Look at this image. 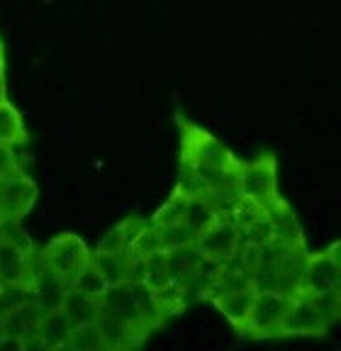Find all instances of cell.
<instances>
[{
  "label": "cell",
  "mask_w": 341,
  "mask_h": 351,
  "mask_svg": "<svg viewBox=\"0 0 341 351\" xmlns=\"http://www.w3.org/2000/svg\"><path fill=\"white\" fill-rule=\"evenodd\" d=\"M176 125L181 132V164L178 186L186 195H207L217 188H237L242 159L234 156L217 137L178 112Z\"/></svg>",
  "instance_id": "6da1fadb"
},
{
  "label": "cell",
  "mask_w": 341,
  "mask_h": 351,
  "mask_svg": "<svg viewBox=\"0 0 341 351\" xmlns=\"http://www.w3.org/2000/svg\"><path fill=\"white\" fill-rule=\"evenodd\" d=\"M336 252H339V244L334 241L329 249H322L317 254H305L297 291H303L310 298H322V295H331V293H339L341 261Z\"/></svg>",
  "instance_id": "7a4b0ae2"
},
{
  "label": "cell",
  "mask_w": 341,
  "mask_h": 351,
  "mask_svg": "<svg viewBox=\"0 0 341 351\" xmlns=\"http://www.w3.org/2000/svg\"><path fill=\"white\" fill-rule=\"evenodd\" d=\"M292 293L275 291V288H256L251 313H249L247 327L242 337L251 339H273L281 332V322L290 305Z\"/></svg>",
  "instance_id": "3957f363"
},
{
  "label": "cell",
  "mask_w": 341,
  "mask_h": 351,
  "mask_svg": "<svg viewBox=\"0 0 341 351\" xmlns=\"http://www.w3.org/2000/svg\"><path fill=\"white\" fill-rule=\"evenodd\" d=\"M90 256H93V252L88 249V244L78 234H73V232L56 234L54 239H49V244L45 247V254H42L47 269L66 285V288L73 283L78 271L90 261Z\"/></svg>",
  "instance_id": "277c9868"
},
{
  "label": "cell",
  "mask_w": 341,
  "mask_h": 351,
  "mask_svg": "<svg viewBox=\"0 0 341 351\" xmlns=\"http://www.w3.org/2000/svg\"><path fill=\"white\" fill-rule=\"evenodd\" d=\"M237 191L239 195H249L259 200L261 205L273 203L278 193V159L275 154H259L253 161H244L242 171L237 173Z\"/></svg>",
  "instance_id": "5b68a950"
},
{
  "label": "cell",
  "mask_w": 341,
  "mask_h": 351,
  "mask_svg": "<svg viewBox=\"0 0 341 351\" xmlns=\"http://www.w3.org/2000/svg\"><path fill=\"white\" fill-rule=\"evenodd\" d=\"M193 249L203 258V263H212V266L225 263L227 266L239 252V230L227 219V215H220L212 225L195 234Z\"/></svg>",
  "instance_id": "8992f818"
},
{
  "label": "cell",
  "mask_w": 341,
  "mask_h": 351,
  "mask_svg": "<svg viewBox=\"0 0 341 351\" xmlns=\"http://www.w3.org/2000/svg\"><path fill=\"white\" fill-rule=\"evenodd\" d=\"M37 183L23 169L10 171L0 178V210L5 222L20 225L37 203Z\"/></svg>",
  "instance_id": "52a82bcc"
},
{
  "label": "cell",
  "mask_w": 341,
  "mask_h": 351,
  "mask_svg": "<svg viewBox=\"0 0 341 351\" xmlns=\"http://www.w3.org/2000/svg\"><path fill=\"white\" fill-rule=\"evenodd\" d=\"M327 329L329 324L322 317L312 298L305 295L303 291H292L278 337H322L327 335Z\"/></svg>",
  "instance_id": "ba28073f"
},
{
  "label": "cell",
  "mask_w": 341,
  "mask_h": 351,
  "mask_svg": "<svg viewBox=\"0 0 341 351\" xmlns=\"http://www.w3.org/2000/svg\"><path fill=\"white\" fill-rule=\"evenodd\" d=\"M266 215L273 222V232H275V244H281L286 249L292 252H305V232L300 219H297L292 205L288 203L286 197L278 195L273 203L266 205Z\"/></svg>",
  "instance_id": "9c48e42d"
},
{
  "label": "cell",
  "mask_w": 341,
  "mask_h": 351,
  "mask_svg": "<svg viewBox=\"0 0 341 351\" xmlns=\"http://www.w3.org/2000/svg\"><path fill=\"white\" fill-rule=\"evenodd\" d=\"M32 254L12 241L0 239V280L5 288L32 285Z\"/></svg>",
  "instance_id": "30bf717a"
},
{
  "label": "cell",
  "mask_w": 341,
  "mask_h": 351,
  "mask_svg": "<svg viewBox=\"0 0 341 351\" xmlns=\"http://www.w3.org/2000/svg\"><path fill=\"white\" fill-rule=\"evenodd\" d=\"M66 285L61 283L47 263L34 266V254H32V302L42 310V313H56L66 295Z\"/></svg>",
  "instance_id": "8fae6325"
},
{
  "label": "cell",
  "mask_w": 341,
  "mask_h": 351,
  "mask_svg": "<svg viewBox=\"0 0 341 351\" xmlns=\"http://www.w3.org/2000/svg\"><path fill=\"white\" fill-rule=\"evenodd\" d=\"M253 295H256V285H249V288H239V291L210 298V302L225 315V319L237 329L239 335H244V327H247L249 313H251L253 305Z\"/></svg>",
  "instance_id": "7c38bea8"
},
{
  "label": "cell",
  "mask_w": 341,
  "mask_h": 351,
  "mask_svg": "<svg viewBox=\"0 0 341 351\" xmlns=\"http://www.w3.org/2000/svg\"><path fill=\"white\" fill-rule=\"evenodd\" d=\"M64 317L73 324V327H81V324H93L100 319V300L95 298L83 295V293H76L68 288L66 295H64V302L59 307Z\"/></svg>",
  "instance_id": "4fadbf2b"
},
{
  "label": "cell",
  "mask_w": 341,
  "mask_h": 351,
  "mask_svg": "<svg viewBox=\"0 0 341 351\" xmlns=\"http://www.w3.org/2000/svg\"><path fill=\"white\" fill-rule=\"evenodd\" d=\"M71 332H73V324L64 317L61 310H56V313L42 315L37 329H34V337H37L47 349H54V346L66 344V341L71 339Z\"/></svg>",
  "instance_id": "5bb4252c"
},
{
  "label": "cell",
  "mask_w": 341,
  "mask_h": 351,
  "mask_svg": "<svg viewBox=\"0 0 341 351\" xmlns=\"http://www.w3.org/2000/svg\"><path fill=\"white\" fill-rule=\"evenodd\" d=\"M27 139L29 134H27V127H25L23 112L10 100H3L0 103V144L23 147V144H27Z\"/></svg>",
  "instance_id": "9a60e30c"
},
{
  "label": "cell",
  "mask_w": 341,
  "mask_h": 351,
  "mask_svg": "<svg viewBox=\"0 0 341 351\" xmlns=\"http://www.w3.org/2000/svg\"><path fill=\"white\" fill-rule=\"evenodd\" d=\"M144 222H147V219H142V217L122 219L120 225H115L103 239L98 241V249H95V252L98 254H125L127 247H129V241L134 239V234L144 227Z\"/></svg>",
  "instance_id": "2e32d148"
},
{
  "label": "cell",
  "mask_w": 341,
  "mask_h": 351,
  "mask_svg": "<svg viewBox=\"0 0 341 351\" xmlns=\"http://www.w3.org/2000/svg\"><path fill=\"white\" fill-rule=\"evenodd\" d=\"M93 263L108 288H115V285H122L129 280V258L125 254L93 252Z\"/></svg>",
  "instance_id": "e0dca14e"
},
{
  "label": "cell",
  "mask_w": 341,
  "mask_h": 351,
  "mask_svg": "<svg viewBox=\"0 0 341 351\" xmlns=\"http://www.w3.org/2000/svg\"><path fill=\"white\" fill-rule=\"evenodd\" d=\"M186 203L188 195L181 191V188H173V193L168 195L164 205L151 215L149 225H154L156 230H166V227H176L183 225V215H186Z\"/></svg>",
  "instance_id": "ac0fdd59"
},
{
  "label": "cell",
  "mask_w": 341,
  "mask_h": 351,
  "mask_svg": "<svg viewBox=\"0 0 341 351\" xmlns=\"http://www.w3.org/2000/svg\"><path fill=\"white\" fill-rule=\"evenodd\" d=\"M220 215L215 213V208L210 205V200L205 195H188L186 203V215H183V225L193 234H200L207 225H212Z\"/></svg>",
  "instance_id": "d6986e66"
},
{
  "label": "cell",
  "mask_w": 341,
  "mask_h": 351,
  "mask_svg": "<svg viewBox=\"0 0 341 351\" xmlns=\"http://www.w3.org/2000/svg\"><path fill=\"white\" fill-rule=\"evenodd\" d=\"M161 252V237H159V230L154 225H149L144 222L142 230L134 234V239L129 241V247H127L125 256L129 261H147L151 258L154 254Z\"/></svg>",
  "instance_id": "ffe728a7"
},
{
  "label": "cell",
  "mask_w": 341,
  "mask_h": 351,
  "mask_svg": "<svg viewBox=\"0 0 341 351\" xmlns=\"http://www.w3.org/2000/svg\"><path fill=\"white\" fill-rule=\"evenodd\" d=\"M270 244H275V232H273V222H270V217L266 213L239 232V247L266 249Z\"/></svg>",
  "instance_id": "44dd1931"
},
{
  "label": "cell",
  "mask_w": 341,
  "mask_h": 351,
  "mask_svg": "<svg viewBox=\"0 0 341 351\" xmlns=\"http://www.w3.org/2000/svg\"><path fill=\"white\" fill-rule=\"evenodd\" d=\"M166 261H168V271L170 278H173V285H181L186 280V276L195 274L200 269L203 258L195 254L193 247L186 249H173V252H166Z\"/></svg>",
  "instance_id": "7402d4cb"
},
{
  "label": "cell",
  "mask_w": 341,
  "mask_h": 351,
  "mask_svg": "<svg viewBox=\"0 0 341 351\" xmlns=\"http://www.w3.org/2000/svg\"><path fill=\"white\" fill-rule=\"evenodd\" d=\"M68 288L76 293H83V295H88V298H95V300H100V298L108 293V285L100 278L98 269H95V263H93V256H90V261L78 271V276L73 278V283L68 285Z\"/></svg>",
  "instance_id": "603a6c76"
},
{
  "label": "cell",
  "mask_w": 341,
  "mask_h": 351,
  "mask_svg": "<svg viewBox=\"0 0 341 351\" xmlns=\"http://www.w3.org/2000/svg\"><path fill=\"white\" fill-rule=\"evenodd\" d=\"M264 213H266V208L259 200H253V197H249V195H239L237 200H234V205L229 208V213H227V219L242 232L244 227H249L253 219H259Z\"/></svg>",
  "instance_id": "cb8c5ba5"
},
{
  "label": "cell",
  "mask_w": 341,
  "mask_h": 351,
  "mask_svg": "<svg viewBox=\"0 0 341 351\" xmlns=\"http://www.w3.org/2000/svg\"><path fill=\"white\" fill-rule=\"evenodd\" d=\"M73 351H93L98 346L105 344L103 339V329H100L98 322L93 324H81V327H73L71 339H68Z\"/></svg>",
  "instance_id": "d4e9b609"
},
{
  "label": "cell",
  "mask_w": 341,
  "mask_h": 351,
  "mask_svg": "<svg viewBox=\"0 0 341 351\" xmlns=\"http://www.w3.org/2000/svg\"><path fill=\"white\" fill-rule=\"evenodd\" d=\"M159 237H161V252H173V249L193 247V241H195V234L188 230L186 225H176V227L159 230Z\"/></svg>",
  "instance_id": "484cf974"
},
{
  "label": "cell",
  "mask_w": 341,
  "mask_h": 351,
  "mask_svg": "<svg viewBox=\"0 0 341 351\" xmlns=\"http://www.w3.org/2000/svg\"><path fill=\"white\" fill-rule=\"evenodd\" d=\"M20 169L15 159V147H8V144H0V178L8 176L10 171Z\"/></svg>",
  "instance_id": "4316f807"
},
{
  "label": "cell",
  "mask_w": 341,
  "mask_h": 351,
  "mask_svg": "<svg viewBox=\"0 0 341 351\" xmlns=\"http://www.w3.org/2000/svg\"><path fill=\"white\" fill-rule=\"evenodd\" d=\"M8 100V69H5V42L0 37V103Z\"/></svg>",
  "instance_id": "83f0119b"
},
{
  "label": "cell",
  "mask_w": 341,
  "mask_h": 351,
  "mask_svg": "<svg viewBox=\"0 0 341 351\" xmlns=\"http://www.w3.org/2000/svg\"><path fill=\"white\" fill-rule=\"evenodd\" d=\"M0 351H25V339L10 335H0Z\"/></svg>",
  "instance_id": "f1b7e54d"
},
{
  "label": "cell",
  "mask_w": 341,
  "mask_h": 351,
  "mask_svg": "<svg viewBox=\"0 0 341 351\" xmlns=\"http://www.w3.org/2000/svg\"><path fill=\"white\" fill-rule=\"evenodd\" d=\"M25 351H47V346L37 337H29V339H25Z\"/></svg>",
  "instance_id": "f546056e"
},
{
  "label": "cell",
  "mask_w": 341,
  "mask_h": 351,
  "mask_svg": "<svg viewBox=\"0 0 341 351\" xmlns=\"http://www.w3.org/2000/svg\"><path fill=\"white\" fill-rule=\"evenodd\" d=\"M47 351H73V349H71V344H68V341H66V344L54 346V349H47Z\"/></svg>",
  "instance_id": "4dcf8cb0"
},
{
  "label": "cell",
  "mask_w": 341,
  "mask_h": 351,
  "mask_svg": "<svg viewBox=\"0 0 341 351\" xmlns=\"http://www.w3.org/2000/svg\"><path fill=\"white\" fill-rule=\"evenodd\" d=\"M93 351H120V349H115V346H108V344H103V346H98V349H93Z\"/></svg>",
  "instance_id": "1f68e13d"
},
{
  "label": "cell",
  "mask_w": 341,
  "mask_h": 351,
  "mask_svg": "<svg viewBox=\"0 0 341 351\" xmlns=\"http://www.w3.org/2000/svg\"><path fill=\"white\" fill-rule=\"evenodd\" d=\"M5 225V217H3V210H0V227Z\"/></svg>",
  "instance_id": "d6a6232c"
},
{
  "label": "cell",
  "mask_w": 341,
  "mask_h": 351,
  "mask_svg": "<svg viewBox=\"0 0 341 351\" xmlns=\"http://www.w3.org/2000/svg\"><path fill=\"white\" fill-rule=\"evenodd\" d=\"M3 288H5V285H3V280H0V293H3Z\"/></svg>",
  "instance_id": "836d02e7"
},
{
  "label": "cell",
  "mask_w": 341,
  "mask_h": 351,
  "mask_svg": "<svg viewBox=\"0 0 341 351\" xmlns=\"http://www.w3.org/2000/svg\"><path fill=\"white\" fill-rule=\"evenodd\" d=\"M0 327H3V313H0Z\"/></svg>",
  "instance_id": "e575fe53"
}]
</instances>
